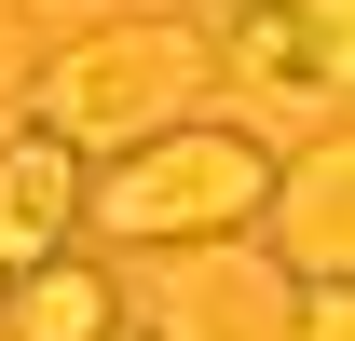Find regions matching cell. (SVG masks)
Listing matches in <instances>:
<instances>
[{
	"label": "cell",
	"instance_id": "6da1fadb",
	"mask_svg": "<svg viewBox=\"0 0 355 341\" xmlns=\"http://www.w3.org/2000/svg\"><path fill=\"white\" fill-rule=\"evenodd\" d=\"M191 96H219V28L205 14H123V28H83V42L28 55V123L69 137L83 164L191 123Z\"/></svg>",
	"mask_w": 355,
	"mask_h": 341
},
{
	"label": "cell",
	"instance_id": "7a4b0ae2",
	"mask_svg": "<svg viewBox=\"0 0 355 341\" xmlns=\"http://www.w3.org/2000/svg\"><path fill=\"white\" fill-rule=\"evenodd\" d=\"M273 191V150L246 123H164L137 137V150H96L83 164V232L96 246H219V232H246Z\"/></svg>",
	"mask_w": 355,
	"mask_h": 341
},
{
	"label": "cell",
	"instance_id": "3957f363",
	"mask_svg": "<svg viewBox=\"0 0 355 341\" xmlns=\"http://www.w3.org/2000/svg\"><path fill=\"white\" fill-rule=\"evenodd\" d=\"M260 246H273V273H287V287H342V273H355V150H342V123L314 137L301 164H273V191H260Z\"/></svg>",
	"mask_w": 355,
	"mask_h": 341
},
{
	"label": "cell",
	"instance_id": "277c9868",
	"mask_svg": "<svg viewBox=\"0 0 355 341\" xmlns=\"http://www.w3.org/2000/svg\"><path fill=\"white\" fill-rule=\"evenodd\" d=\"M232 69L273 96H355V0H246Z\"/></svg>",
	"mask_w": 355,
	"mask_h": 341
},
{
	"label": "cell",
	"instance_id": "5b68a950",
	"mask_svg": "<svg viewBox=\"0 0 355 341\" xmlns=\"http://www.w3.org/2000/svg\"><path fill=\"white\" fill-rule=\"evenodd\" d=\"M55 246H83V150L42 137V123H14L0 137V273L55 259Z\"/></svg>",
	"mask_w": 355,
	"mask_h": 341
},
{
	"label": "cell",
	"instance_id": "8992f818",
	"mask_svg": "<svg viewBox=\"0 0 355 341\" xmlns=\"http://www.w3.org/2000/svg\"><path fill=\"white\" fill-rule=\"evenodd\" d=\"M123 314H137V300L110 287V259H83V246L0 273V341H110Z\"/></svg>",
	"mask_w": 355,
	"mask_h": 341
},
{
	"label": "cell",
	"instance_id": "52a82bcc",
	"mask_svg": "<svg viewBox=\"0 0 355 341\" xmlns=\"http://www.w3.org/2000/svg\"><path fill=\"white\" fill-rule=\"evenodd\" d=\"M164 314H178V341H260V328H273L246 273H191V287H178Z\"/></svg>",
	"mask_w": 355,
	"mask_h": 341
},
{
	"label": "cell",
	"instance_id": "ba28073f",
	"mask_svg": "<svg viewBox=\"0 0 355 341\" xmlns=\"http://www.w3.org/2000/svg\"><path fill=\"white\" fill-rule=\"evenodd\" d=\"M301 341H355V287H301Z\"/></svg>",
	"mask_w": 355,
	"mask_h": 341
},
{
	"label": "cell",
	"instance_id": "9c48e42d",
	"mask_svg": "<svg viewBox=\"0 0 355 341\" xmlns=\"http://www.w3.org/2000/svg\"><path fill=\"white\" fill-rule=\"evenodd\" d=\"M28 82V14H14V0H0V96Z\"/></svg>",
	"mask_w": 355,
	"mask_h": 341
},
{
	"label": "cell",
	"instance_id": "30bf717a",
	"mask_svg": "<svg viewBox=\"0 0 355 341\" xmlns=\"http://www.w3.org/2000/svg\"><path fill=\"white\" fill-rule=\"evenodd\" d=\"M110 341H150V328H110Z\"/></svg>",
	"mask_w": 355,
	"mask_h": 341
}]
</instances>
